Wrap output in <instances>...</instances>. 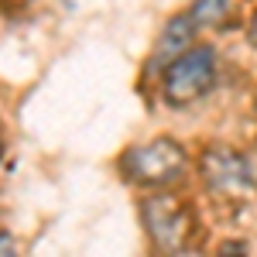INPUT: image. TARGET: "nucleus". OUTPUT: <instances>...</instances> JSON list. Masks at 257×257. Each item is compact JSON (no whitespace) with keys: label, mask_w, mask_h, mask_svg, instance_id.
Segmentation results:
<instances>
[{"label":"nucleus","mask_w":257,"mask_h":257,"mask_svg":"<svg viewBox=\"0 0 257 257\" xmlns=\"http://www.w3.org/2000/svg\"><path fill=\"white\" fill-rule=\"evenodd\" d=\"M182 168H185V151H182L178 141H168V138L134 144L120 158V172L134 185H144V189H158V185L175 182L182 175Z\"/></svg>","instance_id":"nucleus-1"},{"label":"nucleus","mask_w":257,"mask_h":257,"mask_svg":"<svg viewBox=\"0 0 257 257\" xmlns=\"http://www.w3.org/2000/svg\"><path fill=\"white\" fill-rule=\"evenodd\" d=\"M216 79V52L209 45H199V48H189L165 65V79H161V89H165V99L175 103V106H185L199 99Z\"/></svg>","instance_id":"nucleus-2"},{"label":"nucleus","mask_w":257,"mask_h":257,"mask_svg":"<svg viewBox=\"0 0 257 257\" xmlns=\"http://www.w3.org/2000/svg\"><path fill=\"white\" fill-rule=\"evenodd\" d=\"M141 216H144V226L155 240L158 250H182L192 233H196V219H192V209L175 196H151L144 199L141 206Z\"/></svg>","instance_id":"nucleus-3"},{"label":"nucleus","mask_w":257,"mask_h":257,"mask_svg":"<svg viewBox=\"0 0 257 257\" xmlns=\"http://www.w3.org/2000/svg\"><path fill=\"white\" fill-rule=\"evenodd\" d=\"M202 178H206V185L216 192V196H247V192H254V172H250V165L247 158L233 151V148H209L206 155H202Z\"/></svg>","instance_id":"nucleus-4"},{"label":"nucleus","mask_w":257,"mask_h":257,"mask_svg":"<svg viewBox=\"0 0 257 257\" xmlns=\"http://www.w3.org/2000/svg\"><path fill=\"white\" fill-rule=\"evenodd\" d=\"M192 31H196V21L192 18H178L168 24V31H165V38H161L158 45V65H165V59L175 52V55H182L185 52V45L192 41Z\"/></svg>","instance_id":"nucleus-5"},{"label":"nucleus","mask_w":257,"mask_h":257,"mask_svg":"<svg viewBox=\"0 0 257 257\" xmlns=\"http://www.w3.org/2000/svg\"><path fill=\"white\" fill-rule=\"evenodd\" d=\"M226 14H230V0H196L189 18L196 21V28H216Z\"/></svg>","instance_id":"nucleus-6"},{"label":"nucleus","mask_w":257,"mask_h":257,"mask_svg":"<svg viewBox=\"0 0 257 257\" xmlns=\"http://www.w3.org/2000/svg\"><path fill=\"white\" fill-rule=\"evenodd\" d=\"M4 254H14V240H11V233H0V257Z\"/></svg>","instance_id":"nucleus-7"},{"label":"nucleus","mask_w":257,"mask_h":257,"mask_svg":"<svg viewBox=\"0 0 257 257\" xmlns=\"http://www.w3.org/2000/svg\"><path fill=\"white\" fill-rule=\"evenodd\" d=\"M254 106H257V99H254Z\"/></svg>","instance_id":"nucleus-8"}]
</instances>
